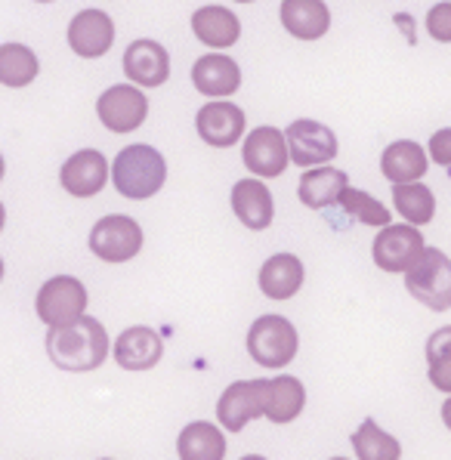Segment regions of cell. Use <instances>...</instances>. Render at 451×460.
Returning a JSON list of instances; mask_svg holds the SVG:
<instances>
[{
  "mask_svg": "<svg viewBox=\"0 0 451 460\" xmlns=\"http://www.w3.org/2000/svg\"><path fill=\"white\" fill-rule=\"evenodd\" d=\"M47 356L62 371H96L109 356V334L96 318L81 315L72 324L50 328L47 334Z\"/></svg>",
  "mask_w": 451,
  "mask_h": 460,
  "instance_id": "obj_1",
  "label": "cell"
},
{
  "mask_svg": "<svg viewBox=\"0 0 451 460\" xmlns=\"http://www.w3.org/2000/svg\"><path fill=\"white\" fill-rule=\"evenodd\" d=\"M164 180L167 161L152 146L121 148L115 158V167H111V182H115L118 195L130 198V201H146V198L158 195Z\"/></svg>",
  "mask_w": 451,
  "mask_h": 460,
  "instance_id": "obj_2",
  "label": "cell"
},
{
  "mask_svg": "<svg viewBox=\"0 0 451 460\" xmlns=\"http://www.w3.org/2000/svg\"><path fill=\"white\" fill-rule=\"evenodd\" d=\"M405 288L420 306L446 313L451 309V257L439 247H424L420 260L405 272Z\"/></svg>",
  "mask_w": 451,
  "mask_h": 460,
  "instance_id": "obj_3",
  "label": "cell"
},
{
  "mask_svg": "<svg viewBox=\"0 0 451 460\" xmlns=\"http://www.w3.org/2000/svg\"><path fill=\"white\" fill-rule=\"evenodd\" d=\"M297 331L285 315H260L248 331V352L263 367H285L297 356Z\"/></svg>",
  "mask_w": 451,
  "mask_h": 460,
  "instance_id": "obj_4",
  "label": "cell"
},
{
  "mask_svg": "<svg viewBox=\"0 0 451 460\" xmlns=\"http://www.w3.org/2000/svg\"><path fill=\"white\" fill-rule=\"evenodd\" d=\"M38 318L47 328H62L72 324L87 309V288L75 279V275H56L38 291Z\"/></svg>",
  "mask_w": 451,
  "mask_h": 460,
  "instance_id": "obj_5",
  "label": "cell"
},
{
  "mask_svg": "<svg viewBox=\"0 0 451 460\" xmlns=\"http://www.w3.org/2000/svg\"><path fill=\"white\" fill-rule=\"evenodd\" d=\"M266 405H270V380H238L220 395L217 417L223 429L242 433L251 420L266 417Z\"/></svg>",
  "mask_w": 451,
  "mask_h": 460,
  "instance_id": "obj_6",
  "label": "cell"
},
{
  "mask_svg": "<svg viewBox=\"0 0 451 460\" xmlns=\"http://www.w3.org/2000/svg\"><path fill=\"white\" fill-rule=\"evenodd\" d=\"M90 251L105 263H127L143 251V229L130 217H102L90 232Z\"/></svg>",
  "mask_w": 451,
  "mask_h": 460,
  "instance_id": "obj_7",
  "label": "cell"
},
{
  "mask_svg": "<svg viewBox=\"0 0 451 460\" xmlns=\"http://www.w3.org/2000/svg\"><path fill=\"white\" fill-rule=\"evenodd\" d=\"M96 115H100L105 130L133 133L146 124L149 102H146V93L139 87L115 84V87H109L100 99H96Z\"/></svg>",
  "mask_w": 451,
  "mask_h": 460,
  "instance_id": "obj_8",
  "label": "cell"
},
{
  "mask_svg": "<svg viewBox=\"0 0 451 460\" xmlns=\"http://www.w3.org/2000/svg\"><path fill=\"white\" fill-rule=\"evenodd\" d=\"M424 235L418 232V226L402 223V226H384V232H377L375 238V263L384 272H408L424 253Z\"/></svg>",
  "mask_w": 451,
  "mask_h": 460,
  "instance_id": "obj_9",
  "label": "cell"
},
{
  "mask_svg": "<svg viewBox=\"0 0 451 460\" xmlns=\"http://www.w3.org/2000/svg\"><path fill=\"white\" fill-rule=\"evenodd\" d=\"M242 161L253 176H260V180L281 176L287 170V164H291L287 137L281 130H276V127H257V130L248 133V139H244Z\"/></svg>",
  "mask_w": 451,
  "mask_h": 460,
  "instance_id": "obj_10",
  "label": "cell"
},
{
  "mask_svg": "<svg viewBox=\"0 0 451 460\" xmlns=\"http://www.w3.org/2000/svg\"><path fill=\"white\" fill-rule=\"evenodd\" d=\"M285 137H287L291 161L297 167H319V164H328L331 158H337V137L319 121L300 118V121H294L287 127Z\"/></svg>",
  "mask_w": 451,
  "mask_h": 460,
  "instance_id": "obj_11",
  "label": "cell"
},
{
  "mask_svg": "<svg viewBox=\"0 0 451 460\" xmlns=\"http://www.w3.org/2000/svg\"><path fill=\"white\" fill-rule=\"evenodd\" d=\"M115 44V22L102 10H81L68 25V47L81 59H100Z\"/></svg>",
  "mask_w": 451,
  "mask_h": 460,
  "instance_id": "obj_12",
  "label": "cell"
},
{
  "mask_svg": "<svg viewBox=\"0 0 451 460\" xmlns=\"http://www.w3.org/2000/svg\"><path fill=\"white\" fill-rule=\"evenodd\" d=\"M105 180H109V161H105L102 152H96V148L75 152L59 170L62 189H66L68 195H75V198L100 195Z\"/></svg>",
  "mask_w": 451,
  "mask_h": 460,
  "instance_id": "obj_13",
  "label": "cell"
},
{
  "mask_svg": "<svg viewBox=\"0 0 451 460\" xmlns=\"http://www.w3.org/2000/svg\"><path fill=\"white\" fill-rule=\"evenodd\" d=\"M124 75L137 87H161L171 77V56L158 40H133L124 53Z\"/></svg>",
  "mask_w": 451,
  "mask_h": 460,
  "instance_id": "obj_14",
  "label": "cell"
},
{
  "mask_svg": "<svg viewBox=\"0 0 451 460\" xmlns=\"http://www.w3.org/2000/svg\"><path fill=\"white\" fill-rule=\"evenodd\" d=\"M195 127H199L201 139L208 146L229 148L244 137V109H238V105H232V102H223V99L220 102H208L199 109Z\"/></svg>",
  "mask_w": 451,
  "mask_h": 460,
  "instance_id": "obj_15",
  "label": "cell"
},
{
  "mask_svg": "<svg viewBox=\"0 0 451 460\" xmlns=\"http://www.w3.org/2000/svg\"><path fill=\"white\" fill-rule=\"evenodd\" d=\"M161 356H164V343H161L158 331L143 328V324L121 331L115 343V362L124 371H149L161 362Z\"/></svg>",
  "mask_w": 451,
  "mask_h": 460,
  "instance_id": "obj_16",
  "label": "cell"
},
{
  "mask_svg": "<svg viewBox=\"0 0 451 460\" xmlns=\"http://www.w3.org/2000/svg\"><path fill=\"white\" fill-rule=\"evenodd\" d=\"M192 84H195V90L204 96H214V99L232 96L238 87H242V68H238V62L229 59V56L208 53L195 62Z\"/></svg>",
  "mask_w": 451,
  "mask_h": 460,
  "instance_id": "obj_17",
  "label": "cell"
},
{
  "mask_svg": "<svg viewBox=\"0 0 451 460\" xmlns=\"http://www.w3.org/2000/svg\"><path fill=\"white\" fill-rule=\"evenodd\" d=\"M281 25L300 40H319L331 28V10L325 0H281Z\"/></svg>",
  "mask_w": 451,
  "mask_h": 460,
  "instance_id": "obj_18",
  "label": "cell"
},
{
  "mask_svg": "<svg viewBox=\"0 0 451 460\" xmlns=\"http://www.w3.org/2000/svg\"><path fill=\"white\" fill-rule=\"evenodd\" d=\"M232 210H235V217L242 219L251 232L270 229L272 217H276L270 189H266V182H260V180L235 182V189H232Z\"/></svg>",
  "mask_w": 451,
  "mask_h": 460,
  "instance_id": "obj_19",
  "label": "cell"
},
{
  "mask_svg": "<svg viewBox=\"0 0 451 460\" xmlns=\"http://www.w3.org/2000/svg\"><path fill=\"white\" fill-rule=\"evenodd\" d=\"M349 186V176L337 167H328V164H319L313 170L300 176V186H297V195L306 208L313 210H322V208H331V204L340 201L343 189Z\"/></svg>",
  "mask_w": 451,
  "mask_h": 460,
  "instance_id": "obj_20",
  "label": "cell"
},
{
  "mask_svg": "<svg viewBox=\"0 0 451 460\" xmlns=\"http://www.w3.org/2000/svg\"><path fill=\"white\" fill-rule=\"evenodd\" d=\"M429 158L427 148L414 139H399V143L386 146L380 155V170L390 182H414L427 173Z\"/></svg>",
  "mask_w": 451,
  "mask_h": 460,
  "instance_id": "obj_21",
  "label": "cell"
},
{
  "mask_svg": "<svg viewBox=\"0 0 451 460\" xmlns=\"http://www.w3.org/2000/svg\"><path fill=\"white\" fill-rule=\"evenodd\" d=\"M303 263L294 253H276L260 269V291L270 300H291L303 288Z\"/></svg>",
  "mask_w": 451,
  "mask_h": 460,
  "instance_id": "obj_22",
  "label": "cell"
},
{
  "mask_svg": "<svg viewBox=\"0 0 451 460\" xmlns=\"http://www.w3.org/2000/svg\"><path fill=\"white\" fill-rule=\"evenodd\" d=\"M192 31L201 44L226 49L238 40L242 22H238L235 13L226 10V6H201V10H195V16H192Z\"/></svg>",
  "mask_w": 451,
  "mask_h": 460,
  "instance_id": "obj_23",
  "label": "cell"
},
{
  "mask_svg": "<svg viewBox=\"0 0 451 460\" xmlns=\"http://www.w3.org/2000/svg\"><path fill=\"white\" fill-rule=\"evenodd\" d=\"M176 455L182 460H223L226 457V438L214 423H189L176 442Z\"/></svg>",
  "mask_w": 451,
  "mask_h": 460,
  "instance_id": "obj_24",
  "label": "cell"
},
{
  "mask_svg": "<svg viewBox=\"0 0 451 460\" xmlns=\"http://www.w3.org/2000/svg\"><path fill=\"white\" fill-rule=\"evenodd\" d=\"M393 204L411 226H427L436 217V198L424 182H393Z\"/></svg>",
  "mask_w": 451,
  "mask_h": 460,
  "instance_id": "obj_25",
  "label": "cell"
},
{
  "mask_svg": "<svg viewBox=\"0 0 451 460\" xmlns=\"http://www.w3.org/2000/svg\"><path fill=\"white\" fill-rule=\"evenodd\" d=\"M303 405H306V389L297 377H276L270 380V405H266V417L272 423H291L300 417Z\"/></svg>",
  "mask_w": 451,
  "mask_h": 460,
  "instance_id": "obj_26",
  "label": "cell"
},
{
  "mask_svg": "<svg viewBox=\"0 0 451 460\" xmlns=\"http://www.w3.org/2000/svg\"><path fill=\"white\" fill-rule=\"evenodd\" d=\"M40 62L25 44H0V84L4 87H28L38 77Z\"/></svg>",
  "mask_w": 451,
  "mask_h": 460,
  "instance_id": "obj_27",
  "label": "cell"
},
{
  "mask_svg": "<svg viewBox=\"0 0 451 460\" xmlns=\"http://www.w3.org/2000/svg\"><path fill=\"white\" fill-rule=\"evenodd\" d=\"M352 448H356V457H362V460H399L402 457V445L390 433H384L371 417L352 433Z\"/></svg>",
  "mask_w": 451,
  "mask_h": 460,
  "instance_id": "obj_28",
  "label": "cell"
},
{
  "mask_svg": "<svg viewBox=\"0 0 451 460\" xmlns=\"http://www.w3.org/2000/svg\"><path fill=\"white\" fill-rule=\"evenodd\" d=\"M427 374L439 393L451 395V324L433 331L427 340Z\"/></svg>",
  "mask_w": 451,
  "mask_h": 460,
  "instance_id": "obj_29",
  "label": "cell"
},
{
  "mask_svg": "<svg viewBox=\"0 0 451 460\" xmlns=\"http://www.w3.org/2000/svg\"><path fill=\"white\" fill-rule=\"evenodd\" d=\"M337 204H340L352 219H358V223H365V226H377V229L390 226V210H386L377 198H371L368 192H358V189L347 186Z\"/></svg>",
  "mask_w": 451,
  "mask_h": 460,
  "instance_id": "obj_30",
  "label": "cell"
},
{
  "mask_svg": "<svg viewBox=\"0 0 451 460\" xmlns=\"http://www.w3.org/2000/svg\"><path fill=\"white\" fill-rule=\"evenodd\" d=\"M427 31H429V38L439 40V44H451V4L448 0L436 4L433 10L427 13Z\"/></svg>",
  "mask_w": 451,
  "mask_h": 460,
  "instance_id": "obj_31",
  "label": "cell"
},
{
  "mask_svg": "<svg viewBox=\"0 0 451 460\" xmlns=\"http://www.w3.org/2000/svg\"><path fill=\"white\" fill-rule=\"evenodd\" d=\"M429 158L439 167H451V127H442L429 137Z\"/></svg>",
  "mask_w": 451,
  "mask_h": 460,
  "instance_id": "obj_32",
  "label": "cell"
},
{
  "mask_svg": "<svg viewBox=\"0 0 451 460\" xmlns=\"http://www.w3.org/2000/svg\"><path fill=\"white\" fill-rule=\"evenodd\" d=\"M442 423H446V427L451 429V399L446 402V405H442Z\"/></svg>",
  "mask_w": 451,
  "mask_h": 460,
  "instance_id": "obj_33",
  "label": "cell"
},
{
  "mask_svg": "<svg viewBox=\"0 0 451 460\" xmlns=\"http://www.w3.org/2000/svg\"><path fill=\"white\" fill-rule=\"evenodd\" d=\"M4 223H6V210H4V204H0V229H4Z\"/></svg>",
  "mask_w": 451,
  "mask_h": 460,
  "instance_id": "obj_34",
  "label": "cell"
},
{
  "mask_svg": "<svg viewBox=\"0 0 451 460\" xmlns=\"http://www.w3.org/2000/svg\"><path fill=\"white\" fill-rule=\"evenodd\" d=\"M4 170H6V164H4V155H0V180H4Z\"/></svg>",
  "mask_w": 451,
  "mask_h": 460,
  "instance_id": "obj_35",
  "label": "cell"
},
{
  "mask_svg": "<svg viewBox=\"0 0 451 460\" xmlns=\"http://www.w3.org/2000/svg\"><path fill=\"white\" fill-rule=\"evenodd\" d=\"M0 279H4V260H0Z\"/></svg>",
  "mask_w": 451,
  "mask_h": 460,
  "instance_id": "obj_36",
  "label": "cell"
},
{
  "mask_svg": "<svg viewBox=\"0 0 451 460\" xmlns=\"http://www.w3.org/2000/svg\"><path fill=\"white\" fill-rule=\"evenodd\" d=\"M235 4H253V0H235Z\"/></svg>",
  "mask_w": 451,
  "mask_h": 460,
  "instance_id": "obj_37",
  "label": "cell"
},
{
  "mask_svg": "<svg viewBox=\"0 0 451 460\" xmlns=\"http://www.w3.org/2000/svg\"><path fill=\"white\" fill-rule=\"evenodd\" d=\"M38 4H50V0H38Z\"/></svg>",
  "mask_w": 451,
  "mask_h": 460,
  "instance_id": "obj_38",
  "label": "cell"
}]
</instances>
